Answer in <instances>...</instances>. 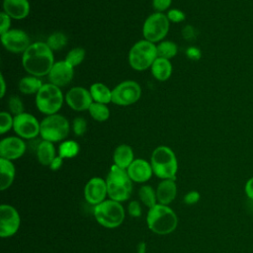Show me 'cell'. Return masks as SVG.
I'll return each instance as SVG.
<instances>
[{
  "label": "cell",
  "mask_w": 253,
  "mask_h": 253,
  "mask_svg": "<svg viewBox=\"0 0 253 253\" xmlns=\"http://www.w3.org/2000/svg\"><path fill=\"white\" fill-rule=\"evenodd\" d=\"M53 64V51L46 42H37L32 43L22 56L24 69L36 77L47 75Z\"/></svg>",
  "instance_id": "1"
},
{
  "label": "cell",
  "mask_w": 253,
  "mask_h": 253,
  "mask_svg": "<svg viewBox=\"0 0 253 253\" xmlns=\"http://www.w3.org/2000/svg\"><path fill=\"white\" fill-rule=\"evenodd\" d=\"M146 222L148 228L157 234H169L173 232L178 224V218L176 213L167 206L156 204L150 208Z\"/></svg>",
  "instance_id": "2"
},
{
  "label": "cell",
  "mask_w": 253,
  "mask_h": 253,
  "mask_svg": "<svg viewBox=\"0 0 253 253\" xmlns=\"http://www.w3.org/2000/svg\"><path fill=\"white\" fill-rule=\"evenodd\" d=\"M151 167L153 173L160 179L175 180L178 163L175 153L168 146H158L151 154Z\"/></svg>",
  "instance_id": "3"
},
{
  "label": "cell",
  "mask_w": 253,
  "mask_h": 253,
  "mask_svg": "<svg viewBox=\"0 0 253 253\" xmlns=\"http://www.w3.org/2000/svg\"><path fill=\"white\" fill-rule=\"evenodd\" d=\"M107 190L111 200L119 203L127 200L131 194V179L126 169L113 165L107 176Z\"/></svg>",
  "instance_id": "4"
},
{
  "label": "cell",
  "mask_w": 253,
  "mask_h": 253,
  "mask_svg": "<svg viewBox=\"0 0 253 253\" xmlns=\"http://www.w3.org/2000/svg\"><path fill=\"white\" fill-rule=\"evenodd\" d=\"M157 57L156 45L146 40L135 42L128 52L129 65L137 71H143L151 67Z\"/></svg>",
  "instance_id": "5"
},
{
  "label": "cell",
  "mask_w": 253,
  "mask_h": 253,
  "mask_svg": "<svg viewBox=\"0 0 253 253\" xmlns=\"http://www.w3.org/2000/svg\"><path fill=\"white\" fill-rule=\"evenodd\" d=\"M63 103V95L59 87L46 83L42 86L36 94V105L38 110L44 115L56 114Z\"/></svg>",
  "instance_id": "6"
},
{
  "label": "cell",
  "mask_w": 253,
  "mask_h": 253,
  "mask_svg": "<svg viewBox=\"0 0 253 253\" xmlns=\"http://www.w3.org/2000/svg\"><path fill=\"white\" fill-rule=\"evenodd\" d=\"M94 216L102 226L115 228L121 225L124 221L125 211L119 202L108 200L95 206Z\"/></svg>",
  "instance_id": "7"
},
{
  "label": "cell",
  "mask_w": 253,
  "mask_h": 253,
  "mask_svg": "<svg viewBox=\"0 0 253 253\" xmlns=\"http://www.w3.org/2000/svg\"><path fill=\"white\" fill-rule=\"evenodd\" d=\"M69 128V123L66 118L58 114H53L46 116L41 122L40 134L43 140L56 142L68 135Z\"/></svg>",
  "instance_id": "8"
},
{
  "label": "cell",
  "mask_w": 253,
  "mask_h": 253,
  "mask_svg": "<svg viewBox=\"0 0 253 253\" xmlns=\"http://www.w3.org/2000/svg\"><path fill=\"white\" fill-rule=\"evenodd\" d=\"M169 22L167 15L160 12L148 16L142 28L144 40L153 43L163 40L169 31Z\"/></svg>",
  "instance_id": "9"
},
{
  "label": "cell",
  "mask_w": 253,
  "mask_h": 253,
  "mask_svg": "<svg viewBox=\"0 0 253 253\" xmlns=\"http://www.w3.org/2000/svg\"><path fill=\"white\" fill-rule=\"evenodd\" d=\"M140 96L139 84L133 80H126L112 90V103L119 106H128L137 102Z\"/></svg>",
  "instance_id": "10"
},
{
  "label": "cell",
  "mask_w": 253,
  "mask_h": 253,
  "mask_svg": "<svg viewBox=\"0 0 253 253\" xmlns=\"http://www.w3.org/2000/svg\"><path fill=\"white\" fill-rule=\"evenodd\" d=\"M41 123L31 114L22 113L14 117L13 129L21 137L31 139L40 133Z\"/></svg>",
  "instance_id": "11"
},
{
  "label": "cell",
  "mask_w": 253,
  "mask_h": 253,
  "mask_svg": "<svg viewBox=\"0 0 253 253\" xmlns=\"http://www.w3.org/2000/svg\"><path fill=\"white\" fill-rule=\"evenodd\" d=\"M20 226V215L17 210L10 205L0 207V236L10 237L14 235Z\"/></svg>",
  "instance_id": "12"
},
{
  "label": "cell",
  "mask_w": 253,
  "mask_h": 253,
  "mask_svg": "<svg viewBox=\"0 0 253 253\" xmlns=\"http://www.w3.org/2000/svg\"><path fill=\"white\" fill-rule=\"evenodd\" d=\"M1 42L4 47L13 53H24L32 44L27 33L17 29L9 30L1 35Z\"/></svg>",
  "instance_id": "13"
},
{
  "label": "cell",
  "mask_w": 253,
  "mask_h": 253,
  "mask_svg": "<svg viewBox=\"0 0 253 253\" xmlns=\"http://www.w3.org/2000/svg\"><path fill=\"white\" fill-rule=\"evenodd\" d=\"M65 101L71 109L78 112L89 110L94 102L90 91L83 87H73L68 90L65 95Z\"/></svg>",
  "instance_id": "14"
},
{
  "label": "cell",
  "mask_w": 253,
  "mask_h": 253,
  "mask_svg": "<svg viewBox=\"0 0 253 253\" xmlns=\"http://www.w3.org/2000/svg\"><path fill=\"white\" fill-rule=\"evenodd\" d=\"M73 68L74 67L65 60L54 62L49 73L47 74L49 82L59 88L68 85L74 75Z\"/></svg>",
  "instance_id": "15"
},
{
  "label": "cell",
  "mask_w": 253,
  "mask_h": 253,
  "mask_svg": "<svg viewBox=\"0 0 253 253\" xmlns=\"http://www.w3.org/2000/svg\"><path fill=\"white\" fill-rule=\"evenodd\" d=\"M107 194V183L99 177L90 179L84 188L85 200L91 205L97 206L104 202Z\"/></svg>",
  "instance_id": "16"
},
{
  "label": "cell",
  "mask_w": 253,
  "mask_h": 253,
  "mask_svg": "<svg viewBox=\"0 0 253 253\" xmlns=\"http://www.w3.org/2000/svg\"><path fill=\"white\" fill-rule=\"evenodd\" d=\"M26 151V143L21 137L9 136L0 141V156L7 160L20 158Z\"/></svg>",
  "instance_id": "17"
},
{
  "label": "cell",
  "mask_w": 253,
  "mask_h": 253,
  "mask_svg": "<svg viewBox=\"0 0 253 253\" xmlns=\"http://www.w3.org/2000/svg\"><path fill=\"white\" fill-rule=\"evenodd\" d=\"M126 171L131 181L137 183L148 181L153 173L151 164L144 159H134Z\"/></svg>",
  "instance_id": "18"
},
{
  "label": "cell",
  "mask_w": 253,
  "mask_h": 253,
  "mask_svg": "<svg viewBox=\"0 0 253 253\" xmlns=\"http://www.w3.org/2000/svg\"><path fill=\"white\" fill-rule=\"evenodd\" d=\"M3 9L11 19L22 20L30 13V3L28 0H3Z\"/></svg>",
  "instance_id": "19"
},
{
  "label": "cell",
  "mask_w": 253,
  "mask_h": 253,
  "mask_svg": "<svg viewBox=\"0 0 253 253\" xmlns=\"http://www.w3.org/2000/svg\"><path fill=\"white\" fill-rule=\"evenodd\" d=\"M177 186L175 180L166 179L160 182L156 189L157 201L161 205H169L176 197Z\"/></svg>",
  "instance_id": "20"
},
{
  "label": "cell",
  "mask_w": 253,
  "mask_h": 253,
  "mask_svg": "<svg viewBox=\"0 0 253 253\" xmlns=\"http://www.w3.org/2000/svg\"><path fill=\"white\" fill-rule=\"evenodd\" d=\"M114 162L115 165L119 166L123 169H127L129 165L132 163L133 159V151L129 145L121 144L114 151Z\"/></svg>",
  "instance_id": "21"
},
{
  "label": "cell",
  "mask_w": 253,
  "mask_h": 253,
  "mask_svg": "<svg viewBox=\"0 0 253 253\" xmlns=\"http://www.w3.org/2000/svg\"><path fill=\"white\" fill-rule=\"evenodd\" d=\"M151 72L155 79L159 81H165L171 76L172 64L169 59L157 57L151 65Z\"/></svg>",
  "instance_id": "22"
},
{
  "label": "cell",
  "mask_w": 253,
  "mask_h": 253,
  "mask_svg": "<svg viewBox=\"0 0 253 253\" xmlns=\"http://www.w3.org/2000/svg\"><path fill=\"white\" fill-rule=\"evenodd\" d=\"M37 157L41 164L49 166L55 156V148L53 143L47 140H42L37 147Z\"/></svg>",
  "instance_id": "23"
},
{
  "label": "cell",
  "mask_w": 253,
  "mask_h": 253,
  "mask_svg": "<svg viewBox=\"0 0 253 253\" xmlns=\"http://www.w3.org/2000/svg\"><path fill=\"white\" fill-rule=\"evenodd\" d=\"M0 172H1L0 189L4 191L11 186L15 178V166L11 162V160L0 158Z\"/></svg>",
  "instance_id": "24"
},
{
  "label": "cell",
  "mask_w": 253,
  "mask_h": 253,
  "mask_svg": "<svg viewBox=\"0 0 253 253\" xmlns=\"http://www.w3.org/2000/svg\"><path fill=\"white\" fill-rule=\"evenodd\" d=\"M90 93L94 102L108 104L112 102V91L103 83L97 82L91 85Z\"/></svg>",
  "instance_id": "25"
},
{
  "label": "cell",
  "mask_w": 253,
  "mask_h": 253,
  "mask_svg": "<svg viewBox=\"0 0 253 253\" xmlns=\"http://www.w3.org/2000/svg\"><path fill=\"white\" fill-rule=\"evenodd\" d=\"M42 85L43 84L39 77H36L33 75L26 76L20 80L19 90L23 94H27V95L37 94Z\"/></svg>",
  "instance_id": "26"
},
{
  "label": "cell",
  "mask_w": 253,
  "mask_h": 253,
  "mask_svg": "<svg viewBox=\"0 0 253 253\" xmlns=\"http://www.w3.org/2000/svg\"><path fill=\"white\" fill-rule=\"evenodd\" d=\"M88 111L91 117L98 122H105L110 117V110L106 104L93 102Z\"/></svg>",
  "instance_id": "27"
},
{
  "label": "cell",
  "mask_w": 253,
  "mask_h": 253,
  "mask_svg": "<svg viewBox=\"0 0 253 253\" xmlns=\"http://www.w3.org/2000/svg\"><path fill=\"white\" fill-rule=\"evenodd\" d=\"M156 48H157L158 57H162L166 59H170L174 57L178 51V47L176 43L170 41L161 42L156 45Z\"/></svg>",
  "instance_id": "28"
},
{
  "label": "cell",
  "mask_w": 253,
  "mask_h": 253,
  "mask_svg": "<svg viewBox=\"0 0 253 253\" xmlns=\"http://www.w3.org/2000/svg\"><path fill=\"white\" fill-rule=\"evenodd\" d=\"M79 152V144L74 140L63 141L58 148V154L62 158H72Z\"/></svg>",
  "instance_id": "29"
},
{
  "label": "cell",
  "mask_w": 253,
  "mask_h": 253,
  "mask_svg": "<svg viewBox=\"0 0 253 253\" xmlns=\"http://www.w3.org/2000/svg\"><path fill=\"white\" fill-rule=\"evenodd\" d=\"M138 196L141 200V202L148 207L149 209L154 207L156 205V201H157V197H156V192H154V190L152 189V187L150 186H142L139 191H138Z\"/></svg>",
  "instance_id": "30"
},
{
  "label": "cell",
  "mask_w": 253,
  "mask_h": 253,
  "mask_svg": "<svg viewBox=\"0 0 253 253\" xmlns=\"http://www.w3.org/2000/svg\"><path fill=\"white\" fill-rule=\"evenodd\" d=\"M66 43H67V38L61 32L52 33L46 40V44L49 46V48L52 51L60 50L66 45Z\"/></svg>",
  "instance_id": "31"
},
{
  "label": "cell",
  "mask_w": 253,
  "mask_h": 253,
  "mask_svg": "<svg viewBox=\"0 0 253 253\" xmlns=\"http://www.w3.org/2000/svg\"><path fill=\"white\" fill-rule=\"evenodd\" d=\"M85 49L82 47H74L72 48L70 51H68V53L65 56V61L68 62L70 65L77 66L79 65L84 57H85Z\"/></svg>",
  "instance_id": "32"
},
{
  "label": "cell",
  "mask_w": 253,
  "mask_h": 253,
  "mask_svg": "<svg viewBox=\"0 0 253 253\" xmlns=\"http://www.w3.org/2000/svg\"><path fill=\"white\" fill-rule=\"evenodd\" d=\"M14 118L8 112H1L0 113V133L4 134L7 132L11 127H13Z\"/></svg>",
  "instance_id": "33"
},
{
  "label": "cell",
  "mask_w": 253,
  "mask_h": 253,
  "mask_svg": "<svg viewBox=\"0 0 253 253\" xmlns=\"http://www.w3.org/2000/svg\"><path fill=\"white\" fill-rule=\"evenodd\" d=\"M8 106H9V109H10L11 113H12L13 115H15V116L24 113V105H23V102H22V100H21L19 97H17V96H12V97L9 99Z\"/></svg>",
  "instance_id": "34"
},
{
  "label": "cell",
  "mask_w": 253,
  "mask_h": 253,
  "mask_svg": "<svg viewBox=\"0 0 253 253\" xmlns=\"http://www.w3.org/2000/svg\"><path fill=\"white\" fill-rule=\"evenodd\" d=\"M72 129H73V132L78 135V136H81L85 133L86 129H87V122L84 118H81V117H78V118H75L74 121H73V124H72Z\"/></svg>",
  "instance_id": "35"
},
{
  "label": "cell",
  "mask_w": 253,
  "mask_h": 253,
  "mask_svg": "<svg viewBox=\"0 0 253 253\" xmlns=\"http://www.w3.org/2000/svg\"><path fill=\"white\" fill-rule=\"evenodd\" d=\"M185 14L181 10L178 9H172L167 13V18L169 21L173 23H180L185 20Z\"/></svg>",
  "instance_id": "36"
},
{
  "label": "cell",
  "mask_w": 253,
  "mask_h": 253,
  "mask_svg": "<svg viewBox=\"0 0 253 253\" xmlns=\"http://www.w3.org/2000/svg\"><path fill=\"white\" fill-rule=\"evenodd\" d=\"M0 34L3 35L6 32H8L10 30V26H11V17L8 16L5 12H2L0 14Z\"/></svg>",
  "instance_id": "37"
},
{
  "label": "cell",
  "mask_w": 253,
  "mask_h": 253,
  "mask_svg": "<svg viewBox=\"0 0 253 253\" xmlns=\"http://www.w3.org/2000/svg\"><path fill=\"white\" fill-rule=\"evenodd\" d=\"M171 2L172 0H152V5L157 12L162 13L163 11L169 8V6L171 5Z\"/></svg>",
  "instance_id": "38"
},
{
  "label": "cell",
  "mask_w": 253,
  "mask_h": 253,
  "mask_svg": "<svg viewBox=\"0 0 253 253\" xmlns=\"http://www.w3.org/2000/svg\"><path fill=\"white\" fill-rule=\"evenodd\" d=\"M128 213L132 217H138L141 214L140 204L137 201H132L128 205Z\"/></svg>",
  "instance_id": "39"
},
{
  "label": "cell",
  "mask_w": 253,
  "mask_h": 253,
  "mask_svg": "<svg viewBox=\"0 0 253 253\" xmlns=\"http://www.w3.org/2000/svg\"><path fill=\"white\" fill-rule=\"evenodd\" d=\"M200 200V194L197 191H191L189 192L185 198H184V202L187 205H194L196 203H198Z\"/></svg>",
  "instance_id": "40"
},
{
  "label": "cell",
  "mask_w": 253,
  "mask_h": 253,
  "mask_svg": "<svg viewBox=\"0 0 253 253\" xmlns=\"http://www.w3.org/2000/svg\"><path fill=\"white\" fill-rule=\"evenodd\" d=\"M244 192L248 199L253 201V176L247 180L244 187Z\"/></svg>",
  "instance_id": "41"
},
{
  "label": "cell",
  "mask_w": 253,
  "mask_h": 253,
  "mask_svg": "<svg viewBox=\"0 0 253 253\" xmlns=\"http://www.w3.org/2000/svg\"><path fill=\"white\" fill-rule=\"evenodd\" d=\"M62 162H63V158H62V157H60V156L58 155V156H56V157L52 160V162L50 163L49 167H50V169H51V170L56 171V170H58V169L61 167Z\"/></svg>",
  "instance_id": "42"
},
{
  "label": "cell",
  "mask_w": 253,
  "mask_h": 253,
  "mask_svg": "<svg viewBox=\"0 0 253 253\" xmlns=\"http://www.w3.org/2000/svg\"><path fill=\"white\" fill-rule=\"evenodd\" d=\"M188 54L191 58L193 59H198L200 57V52H199V49L197 48H194V47H191L188 49Z\"/></svg>",
  "instance_id": "43"
},
{
  "label": "cell",
  "mask_w": 253,
  "mask_h": 253,
  "mask_svg": "<svg viewBox=\"0 0 253 253\" xmlns=\"http://www.w3.org/2000/svg\"><path fill=\"white\" fill-rule=\"evenodd\" d=\"M0 82H1V91H0V97L3 98L4 95H5V92H6V84H5V80H4V77L3 75L1 74L0 75Z\"/></svg>",
  "instance_id": "44"
},
{
  "label": "cell",
  "mask_w": 253,
  "mask_h": 253,
  "mask_svg": "<svg viewBox=\"0 0 253 253\" xmlns=\"http://www.w3.org/2000/svg\"><path fill=\"white\" fill-rule=\"evenodd\" d=\"M146 252V246L144 242H140L137 246V253H145Z\"/></svg>",
  "instance_id": "45"
}]
</instances>
